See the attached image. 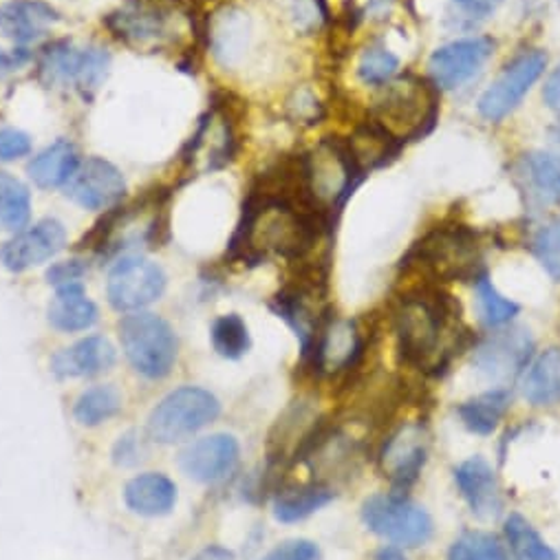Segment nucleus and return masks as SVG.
I'll return each mask as SVG.
<instances>
[{
  "instance_id": "f257e3e1",
  "label": "nucleus",
  "mask_w": 560,
  "mask_h": 560,
  "mask_svg": "<svg viewBox=\"0 0 560 560\" xmlns=\"http://www.w3.org/2000/svg\"><path fill=\"white\" fill-rule=\"evenodd\" d=\"M457 320L451 305L431 292H417L401 299L395 312L397 347L404 360L419 369H438L444 364Z\"/></svg>"
},
{
  "instance_id": "f03ea898",
  "label": "nucleus",
  "mask_w": 560,
  "mask_h": 560,
  "mask_svg": "<svg viewBox=\"0 0 560 560\" xmlns=\"http://www.w3.org/2000/svg\"><path fill=\"white\" fill-rule=\"evenodd\" d=\"M117 338L130 369L149 382L166 380L179 358V338L173 325L153 314H124L117 323Z\"/></svg>"
},
{
  "instance_id": "7ed1b4c3",
  "label": "nucleus",
  "mask_w": 560,
  "mask_h": 560,
  "mask_svg": "<svg viewBox=\"0 0 560 560\" xmlns=\"http://www.w3.org/2000/svg\"><path fill=\"white\" fill-rule=\"evenodd\" d=\"M219 415L221 401L212 390L186 384L155 404L147 419V435L164 446L184 444L214 424Z\"/></svg>"
},
{
  "instance_id": "20e7f679",
  "label": "nucleus",
  "mask_w": 560,
  "mask_h": 560,
  "mask_svg": "<svg viewBox=\"0 0 560 560\" xmlns=\"http://www.w3.org/2000/svg\"><path fill=\"white\" fill-rule=\"evenodd\" d=\"M182 0H124L104 19L106 30L137 49H164L182 34Z\"/></svg>"
},
{
  "instance_id": "39448f33",
  "label": "nucleus",
  "mask_w": 560,
  "mask_h": 560,
  "mask_svg": "<svg viewBox=\"0 0 560 560\" xmlns=\"http://www.w3.org/2000/svg\"><path fill=\"white\" fill-rule=\"evenodd\" d=\"M438 117V97L433 84L406 75L384 86V95L375 104L373 121L386 130L395 142L424 135Z\"/></svg>"
},
{
  "instance_id": "423d86ee",
  "label": "nucleus",
  "mask_w": 560,
  "mask_h": 560,
  "mask_svg": "<svg viewBox=\"0 0 560 560\" xmlns=\"http://www.w3.org/2000/svg\"><path fill=\"white\" fill-rule=\"evenodd\" d=\"M110 69L108 51L100 47H75L69 40L54 43L38 62V75L49 89H71L91 97L106 80Z\"/></svg>"
},
{
  "instance_id": "0eeeda50",
  "label": "nucleus",
  "mask_w": 560,
  "mask_h": 560,
  "mask_svg": "<svg viewBox=\"0 0 560 560\" xmlns=\"http://www.w3.org/2000/svg\"><path fill=\"white\" fill-rule=\"evenodd\" d=\"M166 288L168 276L160 262L139 254H121L108 269L106 299L115 312L135 314L162 301Z\"/></svg>"
},
{
  "instance_id": "6e6552de",
  "label": "nucleus",
  "mask_w": 560,
  "mask_h": 560,
  "mask_svg": "<svg viewBox=\"0 0 560 560\" xmlns=\"http://www.w3.org/2000/svg\"><path fill=\"white\" fill-rule=\"evenodd\" d=\"M362 521L373 534L404 547L427 545L435 529L433 518L422 505L397 494H375L366 499Z\"/></svg>"
},
{
  "instance_id": "1a4fd4ad",
  "label": "nucleus",
  "mask_w": 560,
  "mask_h": 560,
  "mask_svg": "<svg viewBox=\"0 0 560 560\" xmlns=\"http://www.w3.org/2000/svg\"><path fill=\"white\" fill-rule=\"evenodd\" d=\"M545 67L547 56L538 49L523 51L521 56H516L492 82V86H488L486 93L481 95L479 115L492 124L503 121L518 108L523 97L545 73Z\"/></svg>"
},
{
  "instance_id": "9d476101",
  "label": "nucleus",
  "mask_w": 560,
  "mask_h": 560,
  "mask_svg": "<svg viewBox=\"0 0 560 560\" xmlns=\"http://www.w3.org/2000/svg\"><path fill=\"white\" fill-rule=\"evenodd\" d=\"M417 260L424 262V267H429L440 278H477V267L481 262V245L477 234L464 225L444 228L419 245Z\"/></svg>"
},
{
  "instance_id": "9b49d317",
  "label": "nucleus",
  "mask_w": 560,
  "mask_h": 560,
  "mask_svg": "<svg viewBox=\"0 0 560 560\" xmlns=\"http://www.w3.org/2000/svg\"><path fill=\"white\" fill-rule=\"evenodd\" d=\"M67 247V228L58 219H40L0 245V265L10 273H25L56 258Z\"/></svg>"
},
{
  "instance_id": "f8f14e48",
  "label": "nucleus",
  "mask_w": 560,
  "mask_h": 560,
  "mask_svg": "<svg viewBox=\"0 0 560 560\" xmlns=\"http://www.w3.org/2000/svg\"><path fill=\"white\" fill-rule=\"evenodd\" d=\"M65 197L82 210H113L126 195V179L121 171L104 158H89L80 162L73 177L62 188Z\"/></svg>"
},
{
  "instance_id": "ddd939ff",
  "label": "nucleus",
  "mask_w": 560,
  "mask_h": 560,
  "mask_svg": "<svg viewBox=\"0 0 560 560\" xmlns=\"http://www.w3.org/2000/svg\"><path fill=\"white\" fill-rule=\"evenodd\" d=\"M177 464L182 472L197 483H221L236 472L241 464V446L236 438L225 433L199 438L182 448Z\"/></svg>"
},
{
  "instance_id": "4468645a",
  "label": "nucleus",
  "mask_w": 560,
  "mask_h": 560,
  "mask_svg": "<svg viewBox=\"0 0 560 560\" xmlns=\"http://www.w3.org/2000/svg\"><path fill=\"white\" fill-rule=\"evenodd\" d=\"M494 54V40L486 36L464 38L440 47L429 60L433 86L453 91L468 84Z\"/></svg>"
},
{
  "instance_id": "2eb2a0df",
  "label": "nucleus",
  "mask_w": 560,
  "mask_h": 560,
  "mask_svg": "<svg viewBox=\"0 0 560 560\" xmlns=\"http://www.w3.org/2000/svg\"><path fill=\"white\" fill-rule=\"evenodd\" d=\"M429 455V435L422 424H404L386 442L380 453L384 477L397 488L410 486L422 472Z\"/></svg>"
},
{
  "instance_id": "dca6fc26",
  "label": "nucleus",
  "mask_w": 560,
  "mask_h": 560,
  "mask_svg": "<svg viewBox=\"0 0 560 560\" xmlns=\"http://www.w3.org/2000/svg\"><path fill=\"white\" fill-rule=\"evenodd\" d=\"M117 362V349L104 336H86L51 355V373L58 380H89L108 373Z\"/></svg>"
},
{
  "instance_id": "f3484780",
  "label": "nucleus",
  "mask_w": 560,
  "mask_h": 560,
  "mask_svg": "<svg viewBox=\"0 0 560 560\" xmlns=\"http://www.w3.org/2000/svg\"><path fill=\"white\" fill-rule=\"evenodd\" d=\"M534 342L525 329L492 334L475 353V366L492 380H508L521 373L532 355Z\"/></svg>"
},
{
  "instance_id": "a211bd4d",
  "label": "nucleus",
  "mask_w": 560,
  "mask_h": 560,
  "mask_svg": "<svg viewBox=\"0 0 560 560\" xmlns=\"http://www.w3.org/2000/svg\"><path fill=\"white\" fill-rule=\"evenodd\" d=\"M360 353H362V336L355 323L327 320L307 360L318 373L336 375L353 366Z\"/></svg>"
},
{
  "instance_id": "6ab92c4d",
  "label": "nucleus",
  "mask_w": 560,
  "mask_h": 560,
  "mask_svg": "<svg viewBox=\"0 0 560 560\" xmlns=\"http://www.w3.org/2000/svg\"><path fill=\"white\" fill-rule=\"evenodd\" d=\"M58 21L60 14L45 0H12L0 5V36L21 47L40 40Z\"/></svg>"
},
{
  "instance_id": "aec40b11",
  "label": "nucleus",
  "mask_w": 560,
  "mask_h": 560,
  "mask_svg": "<svg viewBox=\"0 0 560 560\" xmlns=\"http://www.w3.org/2000/svg\"><path fill=\"white\" fill-rule=\"evenodd\" d=\"M516 182L527 206L542 210L560 206V158L551 153L523 155L516 166Z\"/></svg>"
},
{
  "instance_id": "412c9836",
  "label": "nucleus",
  "mask_w": 560,
  "mask_h": 560,
  "mask_svg": "<svg viewBox=\"0 0 560 560\" xmlns=\"http://www.w3.org/2000/svg\"><path fill=\"white\" fill-rule=\"evenodd\" d=\"M179 501L177 483L164 472H142L124 486L126 508L144 518L168 516Z\"/></svg>"
},
{
  "instance_id": "4be33fe9",
  "label": "nucleus",
  "mask_w": 560,
  "mask_h": 560,
  "mask_svg": "<svg viewBox=\"0 0 560 560\" xmlns=\"http://www.w3.org/2000/svg\"><path fill=\"white\" fill-rule=\"evenodd\" d=\"M455 481L468 501L472 514L481 521H492L503 510V497L494 470L481 457L464 462L455 470Z\"/></svg>"
},
{
  "instance_id": "5701e85b",
  "label": "nucleus",
  "mask_w": 560,
  "mask_h": 560,
  "mask_svg": "<svg viewBox=\"0 0 560 560\" xmlns=\"http://www.w3.org/2000/svg\"><path fill=\"white\" fill-rule=\"evenodd\" d=\"M47 323L60 334H84L100 323V307L86 296L84 285L62 288L47 307Z\"/></svg>"
},
{
  "instance_id": "b1692460",
  "label": "nucleus",
  "mask_w": 560,
  "mask_h": 560,
  "mask_svg": "<svg viewBox=\"0 0 560 560\" xmlns=\"http://www.w3.org/2000/svg\"><path fill=\"white\" fill-rule=\"evenodd\" d=\"M78 166H80L78 149L69 142V139H58V142L49 144L45 151L32 158V162L27 164V175L38 188L56 190L67 186V182L73 177Z\"/></svg>"
},
{
  "instance_id": "393cba45",
  "label": "nucleus",
  "mask_w": 560,
  "mask_h": 560,
  "mask_svg": "<svg viewBox=\"0 0 560 560\" xmlns=\"http://www.w3.org/2000/svg\"><path fill=\"white\" fill-rule=\"evenodd\" d=\"M521 393L534 406H549L560 401V351L547 349L521 377Z\"/></svg>"
},
{
  "instance_id": "a878e982",
  "label": "nucleus",
  "mask_w": 560,
  "mask_h": 560,
  "mask_svg": "<svg viewBox=\"0 0 560 560\" xmlns=\"http://www.w3.org/2000/svg\"><path fill=\"white\" fill-rule=\"evenodd\" d=\"M121 393L115 384H95L73 404V419L84 429H97L121 412Z\"/></svg>"
},
{
  "instance_id": "bb28decb",
  "label": "nucleus",
  "mask_w": 560,
  "mask_h": 560,
  "mask_svg": "<svg viewBox=\"0 0 560 560\" xmlns=\"http://www.w3.org/2000/svg\"><path fill=\"white\" fill-rule=\"evenodd\" d=\"M32 190L16 175L0 171V230L16 234L32 225Z\"/></svg>"
},
{
  "instance_id": "cd10ccee",
  "label": "nucleus",
  "mask_w": 560,
  "mask_h": 560,
  "mask_svg": "<svg viewBox=\"0 0 560 560\" xmlns=\"http://www.w3.org/2000/svg\"><path fill=\"white\" fill-rule=\"evenodd\" d=\"M510 408V393L505 388L486 390L459 406V417L468 431L490 435Z\"/></svg>"
},
{
  "instance_id": "c85d7f7f",
  "label": "nucleus",
  "mask_w": 560,
  "mask_h": 560,
  "mask_svg": "<svg viewBox=\"0 0 560 560\" xmlns=\"http://www.w3.org/2000/svg\"><path fill=\"white\" fill-rule=\"evenodd\" d=\"M334 501V492L327 486L314 483L296 490L280 492L273 501V516L276 521L292 525L310 518L318 510H323L327 503Z\"/></svg>"
},
{
  "instance_id": "c756f323",
  "label": "nucleus",
  "mask_w": 560,
  "mask_h": 560,
  "mask_svg": "<svg viewBox=\"0 0 560 560\" xmlns=\"http://www.w3.org/2000/svg\"><path fill=\"white\" fill-rule=\"evenodd\" d=\"M210 342L217 355L225 360H241L252 349L247 323L238 314L219 316L210 327Z\"/></svg>"
},
{
  "instance_id": "7c9ffc66",
  "label": "nucleus",
  "mask_w": 560,
  "mask_h": 560,
  "mask_svg": "<svg viewBox=\"0 0 560 560\" xmlns=\"http://www.w3.org/2000/svg\"><path fill=\"white\" fill-rule=\"evenodd\" d=\"M505 536L518 560H558L556 551L521 514H512L505 521Z\"/></svg>"
},
{
  "instance_id": "2f4dec72",
  "label": "nucleus",
  "mask_w": 560,
  "mask_h": 560,
  "mask_svg": "<svg viewBox=\"0 0 560 560\" xmlns=\"http://www.w3.org/2000/svg\"><path fill=\"white\" fill-rule=\"evenodd\" d=\"M355 71L362 84L384 89L399 75V58L386 47L373 45L362 51Z\"/></svg>"
},
{
  "instance_id": "473e14b6",
  "label": "nucleus",
  "mask_w": 560,
  "mask_h": 560,
  "mask_svg": "<svg viewBox=\"0 0 560 560\" xmlns=\"http://www.w3.org/2000/svg\"><path fill=\"white\" fill-rule=\"evenodd\" d=\"M475 283L477 290V303H479V312L481 318L488 327H503L508 325L516 314H518V305L512 303L510 299H505L494 285L492 280L486 273H479Z\"/></svg>"
},
{
  "instance_id": "72a5a7b5",
  "label": "nucleus",
  "mask_w": 560,
  "mask_h": 560,
  "mask_svg": "<svg viewBox=\"0 0 560 560\" xmlns=\"http://www.w3.org/2000/svg\"><path fill=\"white\" fill-rule=\"evenodd\" d=\"M448 560H508V556L492 534L466 532L453 542Z\"/></svg>"
},
{
  "instance_id": "f704fd0d",
  "label": "nucleus",
  "mask_w": 560,
  "mask_h": 560,
  "mask_svg": "<svg viewBox=\"0 0 560 560\" xmlns=\"http://www.w3.org/2000/svg\"><path fill=\"white\" fill-rule=\"evenodd\" d=\"M532 252L542 269L553 280H560V217L534 234Z\"/></svg>"
},
{
  "instance_id": "c9c22d12",
  "label": "nucleus",
  "mask_w": 560,
  "mask_h": 560,
  "mask_svg": "<svg viewBox=\"0 0 560 560\" xmlns=\"http://www.w3.org/2000/svg\"><path fill=\"white\" fill-rule=\"evenodd\" d=\"M147 438L139 435L137 431H128V433L119 435L117 442L110 448V462L117 468H137V466H142L147 462V457H149Z\"/></svg>"
},
{
  "instance_id": "e433bc0d",
  "label": "nucleus",
  "mask_w": 560,
  "mask_h": 560,
  "mask_svg": "<svg viewBox=\"0 0 560 560\" xmlns=\"http://www.w3.org/2000/svg\"><path fill=\"white\" fill-rule=\"evenodd\" d=\"M86 273H89V262L86 260L69 258V260L54 262L47 269L45 278L54 290H62V288H71V285H84Z\"/></svg>"
},
{
  "instance_id": "4c0bfd02",
  "label": "nucleus",
  "mask_w": 560,
  "mask_h": 560,
  "mask_svg": "<svg viewBox=\"0 0 560 560\" xmlns=\"http://www.w3.org/2000/svg\"><path fill=\"white\" fill-rule=\"evenodd\" d=\"M32 153V137L21 128H0V164H12Z\"/></svg>"
},
{
  "instance_id": "58836bf2",
  "label": "nucleus",
  "mask_w": 560,
  "mask_h": 560,
  "mask_svg": "<svg viewBox=\"0 0 560 560\" xmlns=\"http://www.w3.org/2000/svg\"><path fill=\"white\" fill-rule=\"evenodd\" d=\"M260 560H320V549L316 542L305 538H294L280 542Z\"/></svg>"
},
{
  "instance_id": "ea45409f",
  "label": "nucleus",
  "mask_w": 560,
  "mask_h": 560,
  "mask_svg": "<svg viewBox=\"0 0 560 560\" xmlns=\"http://www.w3.org/2000/svg\"><path fill=\"white\" fill-rule=\"evenodd\" d=\"M451 3L459 16L470 21H483L501 8L503 0H451Z\"/></svg>"
},
{
  "instance_id": "a19ab883",
  "label": "nucleus",
  "mask_w": 560,
  "mask_h": 560,
  "mask_svg": "<svg viewBox=\"0 0 560 560\" xmlns=\"http://www.w3.org/2000/svg\"><path fill=\"white\" fill-rule=\"evenodd\" d=\"M290 108H294V115L301 121H307V124H314L320 117V110H323V106L318 104V100L312 91L296 93V100L290 102Z\"/></svg>"
},
{
  "instance_id": "79ce46f5",
  "label": "nucleus",
  "mask_w": 560,
  "mask_h": 560,
  "mask_svg": "<svg viewBox=\"0 0 560 560\" xmlns=\"http://www.w3.org/2000/svg\"><path fill=\"white\" fill-rule=\"evenodd\" d=\"M542 100L549 110H553L560 117V65L553 69L549 80L542 86Z\"/></svg>"
},
{
  "instance_id": "37998d69",
  "label": "nucleus",
  "mask_w": 560,
  "mask_h": 560,
  "mask_svg": "<svg viewBox=\"0 0 560 560\" xmlns=\"http://www.w3.org/2000/svg\"><path fill=\"white\" fill-rule=\"evenodd\" d=\"M190 560H234V551L223 545H208L199 553H195Z\"/></svg>"
},
{
  "instance_id": "c03bdc74",
  "label": "nucleus",
  "mask_w": 560,
  "mask_h": 560,
  "mask_svg": "<svg viewBox=\"0 0 560 560\" xmlns=\"http://www.w3.org/2000/svg\"><path fill=\"white\" fill-rule=\"evenodd\" d=\"M377 560H406V558H404V553L399 549L384 547V549L377 551Z\"/></svg>"
},
{
  "instance_id": "a18cd8bd",
  "label": "nucleus",
  "mask_w": 560,
  "mask_h": 560,
  "mask_svg": "<svg viewBox=\"0 0 560 560\" xmlns=\"http://www.w3.org/2000/svg\"><path fill=\"white\" fill-rule=\"evenodd\" d=\"M3 54H5V51H0V62H3Z\"/></svg>"
}]
</instances>
